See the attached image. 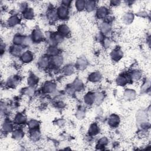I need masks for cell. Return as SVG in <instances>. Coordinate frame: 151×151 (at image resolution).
Here are the masks:
<instances>
[{
    "label": "cell",
    "mask_w": 151,
    "mask_h": 151,
    "mask_svg": "<svg viewBox=\"0 0 151 151\" xmlns=\"http://www.w3.org/2000/svg\"><path fill=\"white\" fill-rule=\"evenodd\" d=\"M58 14L59 17H60L62 19H64L66 18L67 17L68 15V10L67 9V8L65 7H60L58 8Z\"/></svg>",
    "instance_id": "6da1fadb"
},
{
    "label": "cell",
    "mask_w": 151,
    "mask_h": 151,
    "mask_svg": "<svg viewBox=\"0 0 151 151\" xmlns=\"http://www.w3.org/2000/svg\"><path fill=\"white\" fill-rule=\"evenodd\" d=\"M32 57H33L32 56V54H31L30 51H26V52H25L23 54L21 58H22V60L24 62L28 63L30 62L32 60Z\"/></svg>",
    "instance_id": "7a4b0ae2"
},
{
    "label": "cell",
    "mask_w": 151,
    "mask_h": 151,
    "mask_svg": "<svg viewBox=\"0 0 151 151\" xmlns=\"http://www.w3.org/2000/svg\"><path fill=\"white\" fill-rule=\"evenodd\" d=\"M107 14V10L105 7H100L97 10V15L99 18H104Z\"/></svg>",
    "instance_id": "3957f363"
},
{
    "label": "cell",
    "mask_w": 151,
    "mask_h": 151,
    "mask_svg": "<svg viewBox=\"0 0 151 151\" xmlns=\"http://www.w3.org/2000/svg\"><path fill=\"white\" fill-rule=\"evenodd\" d=\"M119 122V117L116 115H112L110 117V119L109 120V123L111 126H115Z\"/></svg>",
    "instance_id": "277c9868"
},
{
    "label": "cell",
    "mask_w": 151,
    "mask_h": 151,
    "mask_svg": "<svg viewBox=\"0 0 151 151\" xmlns=\"http://www.w3.org/2000/svg\"><path fill=\"white\" fill-rule=\"evenodd\" d=\"M42 38H43V35H42L41 32H40L39 30H34V32L32 33V39H34V40L36 41H40L41 40Z\"/></svg>",
    "instance_id": "5b68a950"
},
{
    "label": "cell",
    "mask_w": 151,
    "mask_h": 151,
    "mask_svg": "<svg viewBox=\"0 0 151 151\" xmlns=\"http://www.w3.org/2000/svg\"><path fill=\"white\" fill-rule=\"evenodd\" d=\"M100 79H101V76L99 73H93L91 74L90 76H89V80L93 82L99 81Z\"/></svg>",
    "instance_id": "8992f818"
},
{
    "label": "cell",
    "mask_w": 151,
    "mask_h": 151,
    "mask_svg": "<svg viewBox=\"0 0 151 151\" xmlns=\"http://www.w3.org/2000/svg\"><path fill=\"white\" fill-rule=\"evenodd\" d=\"M133 19V16L132 15V14L127 13L124 16L123 20H124V22L125 23H126L127 24H129V23H130L132 21Z\"/></svg>",
    "instance_id": "52a82bcc"
},
{
    "label": "cell",
    "mask_w": 151,
    "mask_h": 151,
    "mask_svg": "<svg viewBox=\"0 0 151 151\" xmlns=\"http://www.w3.org/2000/svg\"><path fill=\"white\" fill-rule=\"evenodd\" d=\"M76 8L78 10H83L86 7V2L84 1H77L76 2Z\"/></svg>",
    "instance_id": "ba28073f"
},
{
    "label": "cell",
    "mask_w": 151,
    "mask_h": 151,
    "mask_svg": "<svg viewBox=\"0 0 151 151\" xmlns=\"http://www.w3.org/2000/svg\"><path fill=\"white\" fill-rule=\"evenodd\" d=\"M26 118L24 116L21 115V114H18L16 116V122L19 124H21L25 122Z\"/></svg>",
    "instance_id": "9c48e42d"
},
{
    "label": "cell",
    "mask_w": 151,
    "mask_h": 151,
    "mask_svg": "<svg viewBox=\"0 0 151 151\" xmlns=\"http://www.w3.org/2000/svg\"><path fill=\"white\" fill-rule=\"evenodd\" d=\"M111 56H112V57L115 60L119 59V58H120L121 57V56H122V51H121L120 50H114V51H113L112 54H111Z\"/></svg>",
    "instance_id": "30bf717a"
},
{
    "label": "cell",
    "mask_w": 151,
    "mask_h": 151,
    "mask_svg": "<svg viewBox=\"0 0 151 151\" xmlns=\"http://www.w3.org/2000/svg\"><path fill=\"white\" fill-rule=\"evenodd\" d=\"M24 17L27 19H31L34 17V13L31 9H28L24 12Z\"/></svg>",
    "instance_id": "8fae6325"
},
{
    "label": "cell",
    "mask_w": 151,
    "mask_h": 151,
    "mask_svg": "<svg viewBox=\"0 0 151 151\" xmlns=\"http://www.w3.org/2000/svg\"><path fill=\"white\" fill-rule=\"evenodd\" d=\"M18 22L19 20L17 16H13L8 20V24L10 25H16V24H17V23H18Z\"/></svg>",
    "instance_id": "7c38bea8"
},
{
    "label": "cell",
    "mask_w": 151,
    "mask_h": 151,
    "mask_svg": "<svg viewBox=\"0 0 151 151\" xmlns=\"http://www.w3.org/2000/svg\"><path fill=\"white\" fill-rule=\"evenodd\" d=\"M95 100V96H92L91 94H87L85 97V102L87 104H91Z\"/></svg>",
    "instance_id": "4fadbf2b"
},
{
    "label": "cell",
    "mask_w": 151,
    "mask_h": 151,
    "mask_svg": "<svg viewBox=\"0 0 151 151\" xmlns=\"http://www.w3.org/2000/svg\"><path fill=\"white\" fill-rule=\"evenodd\" d=\"M44 89L47 92H52L55 89V86L51 83H48L45 86Z\"/></svg>",
    "instance_id": "5bb4252c"
},
{
    "label": "cell",
    "mask_w": 151,
    "mask_h": 151,
    "mask_svg": "<svg viewBox=\"0 0 151 151\" xmlns=\"http://www.w3.org/2000/svg\"><path fill=\"white\" fill-rule=\"evenodd\" d=\"M135 95V92L132 90H128L125 93V96L127 99H133Z\"/></svg>",
    "instance_id": "9a60e30c"
},
{
    "label": "cell",
    "mask_w": 151,
    "mask_h": 151,
    "mask_svg": "<svg viewBox=\"0 0 151 151\" xmlns=\"http://www.w3.org/2000/svg\"><path fill=\"white\" fill-rule=\"evenodd\" d=\"M11 51V53L14 56H19L21 53V49L18 47H13Z\"/></svg>",
    "instance_id": "2e32d148"
},
{
    "label": "cell",
    "mask_w": 151,
    "mask_h": 151,
    "mask_svg": "<svg viewBox=\"0 0 151 151\" xmlns=\"http://www.w3.org/2000/svg\"><path fill=\"white\" fill-rule=\"evenodd\" d=\"M63 61V58L60 56H57V57H55L53 58V62L54 63V64L56 65V66H60L62 64Z\"/></svg>",
    "instance_id": "e0dca14e"
},
{
    "label": "cell",
    "mask_w": 151,
    "mask_h": 151,
    "mask_svg": "<svg viewBox=\"0 0 151 151\" xmlns=\"http://www.w3.org/2000/svg\"><path fill=\"white\" fill-rule=\"evenodd\" d=\"M86 8L89 11L93 10L95 8V2L93 1H88L86 4Z\"/></svg>",
    "instance_id": "ac0fdd59"
},
{
    "label": "cell",
    "mask_w": 151,
    "mask_h": 151,
    "mask_svg": "<svg viewBox=\"0 0 151 151\" xmlns=\"http://www.w3.org/2000/svg\"><path fill=\"white\" fill-rule=\"evenodd\" d=\"M60 32L63 34H67L69 32V29L66 25H62L59 28Z\"/></svg>",
    "instance_id": "d6986e66"
},
{
    "label": "cell",
    "mask_w": 151,
    "mask_h": 151,
    "mask_svg": "<svg viewBox=\"0 0 151 151\" xmlns=\"http://www.w3.org/2000/svg\"><path fill=\"white\" fill-rule=\"evenodd\" d=\"M23 132L21 130H17V131L14 132L13 137L16 139H20L23 137Z\"/></svg>",
    "instance_id": "ffe728a7"
},
{
    "label": "cell",
    "mask_w": 151,
    "mask_h": 151,
    "mask_svg": "<svg viewBox=\"0 0 151 151\" xmlns=\"http://www.w3.org/2000/svg\"><path fill=\"white\" fill-rule=\"evenodd\" d=\"M98 130H99V129H98L97 126L96 125H92L91 126L90 129L89 133H90V134L92 135H96L97 133Z\"/></svg>",
    "instance_id": "44dd1931"
},
{
    "label": "cell",
    "mask_w": 151,
    "mask_h": 151,
    "mask_svg": "<svg viewBox=\"0 0 151 151\" xmlns=\"http://www.w3.org/2000/svg\"><path fill=\"white\" fill-rule=\"evenodd\" d=\"M39 64L40 66L45 67L48 65V60L46 58H42L39 60Z\"/></svg>",
    "instance_id": "7402d4cb"
},
{
    "label": "cell",
    "mask_w": 151,
    "mask_h": 151,
    "mask_svg": "<svg viewBox=\"0 0 151 151\" xmlns=\"http://www.w3.org/2000/svg\"><path fill=\"white\" fill-rule=\"evenodd\" d=\"M126 83V79L124 77H119V78L117 79V83L119 85H124Z\"/></svg>",
    "instance_id": "603a6c76"
},
{
    "label": "cell",
    "mask_w": 151,
    "mask_h": 151,
    "mask_svg": "<svg viewBox=\"0 0 151 151\" xmlns=\"http://www.w3.org/2000/svg\"><path fill=\"white\" fill-rule=\"evenodd\" d=\"M37 82V79L35 77H30L28 80V83L30 86H34Z\"/></svg>",
    "instance_id": "cb8c5ba5"
},
{
    "label": "cell",
    "mask_w": 151,
    "mask_h": 151,
    "mask_svg": "<svg viewBox=\"0 0 151 151\" xmlns=\"http://www.w3.org/2000/svg\"><path fill=\"white\" fill-rule=\"evenodd\" d=\"M86 62L85 60L83 59V58H81V59H80L78 61V64L80 69H83V68H85V67L86 66Z\"/></svg>",
    "instance_id": "d4e9b609"
},
{
    "label": "cell",
    "mask_w": 151,
    "mask_h": 151,
    "mask_svg": "<svg viewBox=\"0 0 151 151\" xmlns=\"http://www.w3.org/2000/svg\"><path fill=\"white\" fill-rule=\"evenodd\" d=\"M110 30V26L109 25L107 24V23H104L102 25V30L103 32H104V33H106V32H108Z\"/></svg>",
    "instance_id": "484cf974"
},
{
    "label": "cell",
    "mask_w": 151,
    "mask_h": 151,
    "mask_svg": "<svg viewBox=\"0 0 151 151\" xmlns=\"http://www.w3.org/2000/svg\"><path fill=\"white\" fill-rule=\"evenodd\" d=\"M23 41H24V40L22 39V37L20 36H16L15 37V38L14 39V43H16L17 44H19L20 43H22Z\"/></svg>",
    "instance_id": "4316f807"
},
{
    "label": "cell",
    "mask_w": 151,
    "mask_h": 151,
    "mask_svg": "<svg viewBox=\"0 0 151 151\" xmlns=\"http://www.w3.org/2000/svg\"><path fill=\"white\" fill-rule=\"evenodd\" d=\"M3 129L4 130V131L9 132L11 131V130L12 129V126L11 125L10 123H5L3 125Z\"/></svg>",
    "instance_id": "83f0119b"
},
{
    "label": "cell",
    "mask_w": 151,
    "mask_h": 151,
    "mask_svg": "<svg viewBox=\"0 0 151 151\" xmlns=\"http://www.w3.org/2000/svg\"><path fill=\"white\" fill-rule=\"evenodd\" d=\"M38 125H39V123H38V122L36 120H31L30 122L29 126L31 128H35V127H36Z\"/></svg>",
    "instance_id": "f1b7e54d"
},
{
    "label": "cell",
    "mask_w": 151,
    "mask_h": 151,
    "mask_svg": "<svg viewBox=\"0 0 151 151\" xmlns=\"http://www.w3.org/2000/svg\"><path fill=\"white\" fill-rule=\"evenodd\" d=\"M65 71H66V73H67V74H71V73H72V72L73 71V67H72V66H67V67H66V70H65Z\"/></svg>",
    "instance_id": "f546056e"
},
{
    "label": "cell",
    "mask_w": 151,
    "mask_h": 151,
    "mask_svg": "<svg viewBox=\"0 0 151 151\" xmlns=\"http://www.w3.org/2000/svg\"><path fill=\"white\" fill-rule=\"evenodd\" d=\"M140 77V73L138 72H136L133 73V78L134 79H138Z\"/></svg>",
    "instance_id": "4dcf8cb0"
},
{
    "label": "cell",
    "mask_w": 151,
    "mask_h": 151,
    "mask_svg": "<svg viewBox=\"0 0 151 151\" xmlns=\"http://www.w3.org/2000/svg\"><path fill=\"white\" fill-rule=\"evenodd\" d=\"M32 93H33V91L31 89H27V90L25 91V94L28 95H31Z\"/></svg>",
    "instance_id": "1f68e13d"
}]
</instances>
